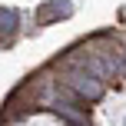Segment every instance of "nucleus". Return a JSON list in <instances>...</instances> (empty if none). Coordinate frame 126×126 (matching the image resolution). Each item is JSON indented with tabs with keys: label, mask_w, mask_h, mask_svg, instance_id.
Instances as JSON below:
<instances>
[{
	"label": "nucleus",
	"mask_w": 126,
	"mask_h": 126,
	"mask_svg": "<svg viewBox=\"0 0 126 126\" xmlns=\"http://www.w3.org/2000/svg\"><path fill=\"white\" fill-rule=\"evenodd\" d=\"M70 83H73V90H76L80 96H86V100H100V96H103L100 80H93L90 73H73V80H70Z\"/></svg>",
	"instance_id": "1"
},
{
	"label": "nucleus",
	"mask_w": 126,
	"mask_h": 126,
	"mask_svg": "<svg viewBox=\"0 0 126 126\" xmlns=\"http://www.w3.org/2000/svg\"><path fill=\"white\" fill-rule=\"evenodd\" d=\"M0 23H3V33H7V30H13V23H17V13H13V10H3V13H0Z\"/></svg>",
	"instance_id": "2"
}]
</instances>
